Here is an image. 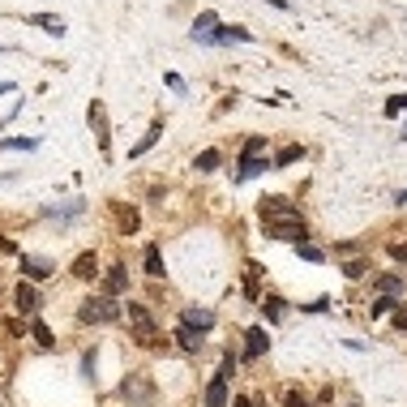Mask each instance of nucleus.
<instances>
[{"mask_svg": "<svg viewBox=\"0 0 407 407\" xmlns=\"http://www.w3.org/2000/svg\"><path fill=\"white\" fill-rule=\"evenodd\" d=\"M326 304H330V300H326V296H317L313 304H304V313H326Z\"/></svg>", "mask_w": 407, "mask_h": 407, "instance_id": "33", "label": "nucleus"}, {"mask_svg": "<svg viewBox=\"0 0 407 407\" xmlns=\"http://www.w3.org/2000/svg\"><path fill=\"white\" fill-rule=\"evenodd\" d=\"M219 373H223L227 381H232V373H236V356H232V351H227V356H223V365H219Z\"/></svg>", "mask_w": 407, "mask_h": 407, "instance_id": "31", "label": "nucleus"}, {"mask_svg": "<svg viewBox=\"0 0 407 407\" xmlns=\"http://www.w3.org/2000/svg\"><path fill=\"white\" fill-rule=\"evenodd\" d=\"M86 116H90V129L99 133V146L108 150V142H112V138H108V112H103V103H99V99H94V103H90V112H86Z\"/></svg>", "mask_w": 407, "mask_h": 407, "instance_id": "10", "label": "nucleus"}, {"mask_svg": "<svg viewBox=\"0 0 407 407\" xmlns=\"http://www.w3.org/2000/svg\"><path fill=\"white\" fill-rule=\"evenodd\" d=\"M219 167V150H201L197 155V172H215Z\"/></svg>", "mask_w": 407, "mask_h": 407, "instance_id": "23", "label": "nucleus"}, {"mask_svg": "<svg viewBox=\"0 0 407 407\" xmlns=\"http://www.w3.org/2000/svg\"><path fill=\"white\" fill-rule=\"evenodd\" d=\"M365 270H369V262H365V258H356V262H347V266H343V274H347V279H360Z\"/></svg>", "mask_w": 407, "mask_h": 407, "instance_id": "27", "label": "nucleus"}, {"mask_svg": "<svg viewBox=\"0 0 407 407\" xmlns=\"http://www.w3.org/2000/svg\"><path fill=\"white\" fill-rule=\"evenodd\" d=\"M351 407H356V403H351Z\"/></svg>", "mask_w": 407, "mask_h": 407, "instance_id": "40", "label": "nucleus"}, {"mask_svg": "<svg viewBox=\"0 0 407 407\" xmlns=\"http://www.w3.org/2000/svg\"><path fill=\"white\" fill-rule=\"evenodd\" d=\"M185 326H193V330H201V335H206V330L215 326V313L210 309H197V304H193V309H185V317H181Z\"/></svg>", "mask_w": 407, "mask_h": 407, "instance_id": "13", "label": "nucleus"}, {"mask_svg": "<svg viewBox=\"0 0 407 407\" xmlns=\"http://www.w3.org/2000/svg\"><path fill=\"white\" fill-rule=\"evenodd\" d=\"M159 133H163V124H155V129H150V133H146V138H142V142H138V146L129 150V159H142V155H146V150H150V146H155V142H159Z\"/></svg>", "mask_w": 407, "mask_h": 407, "instance_id": "20", "label": "nucleus"}, {"mask_svg": "<svg viewBox=\"0 0 407 407\" xmlns=\"http://www.w3.org/2000/svg\"><path fill=\"white\" fill-rule=\"evenodd\" d=\"M69 270H73V279H94V274H99V258L86 249V253H78V258H73Z\"/></svg>", "mask_w": 407, "mask_h": 407, "instance_id": "12", "label": "nucleus"}, {"mask_svg": "<svg viewBox=\"0 0 407 407\" xmlns=\"http://www.w3.org/2000/svg\"><path fill=\"white\" fill-rule=\"evenodd\" d=\"M215 26H219V17H215V13H201V17L193 22V39H201V43H206V39L215 35Z\"/></svg>", "mask_w": 407, "mask_h": 407, "instance_id": "17", "label": "nucleus"}, {"mask_svg": "<svg viewBox=\"0 0 407 407\" xmlns=\"http://www.w3.org/2000/svg\"><path fill=\"white\" fill-rule=\"evenodd\" d=\"M13 300H17V313H22V317H35V313H39V292H35V283H17Z\"/></svg>", "mask_w": 407, "mask_h": 407, "instance_id": "9", "label": "nucleus"}, {"mask_svg": "<svg viewBox=\"0 0 407 407\" xmlns=\"http://www.w3.org/2000/svg\"><path fill=\"white\" fill-rule=\"evenodd\" d=\"M26 22L39 26V31H47V35H65V17H56V13H31Z\"/></svg>", "mask_w": 407, "mask_h": 407, "instance_id": "14", "label": "nucleus"}, {"mask_svg": "<svg viewBox=\"0 0 407 407\" xmlns=\"http://www.w3.org/2000/svg\"><path fill=\"white\" fill-rule=\"evenodd\" d=\"M270 5H274V9H288V0H270Z\"/></svg>", "mask_w": 407, "mask_h": 407, "instance_id": "39", "label": "nucleus"}, {"mask_svg": "<svg viewBox=\"0 0 407 407\" xmlns=\"http://www.w3.org/2000/svg\"><path fill=\"white\" fill-rule=\"evenodd\" d=\"M206 407H227V377L223 373H215L206 381Z\"/></svg>", "mask_w": 407, "mask_h": 407, "instance_id": "11", "label": "nucleus"}, {"mask_svg": "<svg viewBox=\"0 0 407 407\" xmlns=\"http://www.w3.org/2000/svg\"><path fill=\"white\" fill-rule=\"evenodd\" d=\"M390 258L394 262H407V244H390Z\"/></svg>", "mask_w": 407, "mask_h": 407, "instance_id": "34", "label": "nucleus"}, {"mask_svg": "<svg viewBox=\"0 0 407 407\" xmlns=\"http://www.w3.org/2000/svg\"><path fill=\"white\" fill-rule=\"evenodd\" d=\"M120 232H124V236L138 232V210H120Z\"/></svg>", "mask_w": 407, "mask_h": 407, "instance_id": "26", "label": "nucleus"}, {"mask_svg": "<svg viewBox=\"0 0 407 407\" xmlns=\"http://www.w3.org/2000/svg\"><path fill=\"white\" fill-rule=\"evenodd\" d=\"M142 266H146V274H150V279H163V253H159V244H146Z\"/></svg>", "mask_w": 407, "mask_h": 407, "instance_id": "15", "label": "nucleus"}, {"mask_svg": "<svg viewBox=\"0 0 407 407\" xmlns=\"http://www.w3.org/2000/svg\"><path fill=\"white\" fill-rule=\"evenodd\" d=\"M258 215L266 223V232H274V227H288V223H300V210L292 206L288 197H262L258 201Z\"/></svg>", "mask_w": 407, "mask_h": 407, "instance_id": "2", "label": "nucleus"}, {"mask_svg": "<svg viewBox=\"0 0 407 407\" xmlns=\"http://www.w3.org/2000/svg\"><path fill=\"white\" fill-rule=\"evenodd\" d=\"M129 330H133L138 347H167V339L159 335V326H155V317H150L146 304H129Z\"/></svg>", "mask_w": 407, "mask_h": 407, "instance_id": "1", "label": "nucleus"}, {"mask_svg": "<svg viewBox=\"0 0 407 407\" xmlns=\"http://www.w3.org/2000/svg\"><path fill=\"white\" fill-rule=\"evenodd\" d=\"M270 351V335L262 326H253L249 335H244V360H262V356Z\"/></svg>", "mask_w": 407, "mask_h": 407, "instance_id": "6", "label": "nucleus"}, {"mask_svg": "<svg viewBox=\"0 0 407 407\" xmlns=\"http://www.w3.org/2000/svg\"><path fill=\"white\" fill-rule=\"evenodd\" d=\"M262 309H266L270 322H279V317H283V300H279V296H266V300H262Z\"/></svg>", "mask_w": 407, "mask_h": 407, "instance_id": "24", "label": "nucleus"}, {"mask_svg": "<svg viewBox=\"0 0 407 407\" xmlns=\"http://www.w3.org/2000/svg\"><path fill=\"white\" fill-rule=\"evenodd\" d=\"M258 279H262V266L249 262V266H244V292H249L253 300H258Z\"/></svg>", "mask_w": 407, "mask_h": 407, "instance_id": "21", "label": "nucleus"}, {"mask_svg": "<svg viewBox=\"0 0 407 407\" xmlns=\"http://www.w3.org/2000/svg\"><path fill=\"white\" fill-rule=\"evenodd\" d=\"M129 292V270L124 266H108L103 270V296H124Z\"/></svg>", "mask_w": 407, "mask_h": 407, "instance_id": "7", "label": "nucleus"}, {"mask_svg": "<svg viewBox=\"0 0 407 407\" xmlns=\"http://www.w3.org/2000/svg\"><path fill=\"white\" fill-rule=\"evenodd\" d=\"M394 326H399V330H407V309H394Z\"/></svg>", "mask_w": 407, "mask_h": 407, "instance_id": "36", "label": "nucleus"}, {"mask_svg": "<svg viewBox=\"0 0 407 407\" xmlns=\"http://www.w3.org/2000/svg\"><path fill=\"white\" fill-rule=\"evenodd\" d=\"M31 339H35V343H39V347H52V343H56V339H52V330H47V326H43V322H39V317H35V322H31Z\"/></svg>", "mask_w": 407, "mask_h": 407, "instance_id": "22", "label": "nucleus"}, {"mask_svg": "<svg viewBox=\"0 0 407 407\" xmlns=\"http://www.w3.org/2000/svg\"><path fill=\"white\" fill-rule=\"evenodd\" d=\"M52 262H47V258H31V253H22V274H26V279H35V283H43V279H52Z\"/></svg>", "mask_w": 407, "mask_h": 407, "instance_id": "8", "label": "nucleus"}, {"mask_svg": "<svg viewBox=\"0 0 407 407\" xmlns=\"http://www.w3.org/2000/svg\"><path fill=\"white\" fill-rule=\"evenodd\" d=\"M266 167H274V163L266 159V138H249V142L240 146V181H249V176H258V172H266Z\"/></svg>", "mask_w": 407, "mask_h": 407, "instance_id": "4", "label": "nucleus"}, {"mask_svg": "<svg viewBox=\"0 0 407 407\" xmlns=\"http://www.w3.org/2000/svg\"><path fill=\"white\" fill-rule=\"evenodd\" d=\"M403 108H407V94H394V99H390V103H386V116H399Z\"/></svg>", "mask_w": 407, "mask_h": 407, "instance_id": "32", "label": "nucleus"}, {"mask_svg": "<svg viewBox=\"0 0 407 407\" xmlns=\"http://www.w3.org/2000/svg\"><path fill=\"white\" fill-rule=\"evenodd\" d=\"M232 407H258V399H249V394H240V399H232Z\"/></svg>", "mask_w": 407, "mask_h": 407, "instance_id": "35", "label": "nucleus"}, {"mask_svg": "<svg viewBox=\"0 0 407 407\" xmlns=\"http://www.w3.org/2000/svg\"><path fill=\"white\" fill-rule=\"evenodd\" d=\"M283 407H313V403L304 399L300 390H288V394H283Z\"/></svg>", "mask_w": 407, "mask_h": 407, "instance_id": "29", "label": "nucleus"}, {"mask_svg": "<svg viewBox=\"0 0 407 407\" xmlns=\"http://www.w3.org/2000/svg\"><path fill=\"white\" fill-rule=\"evenodd\" d=\"M296 159H304V146H283L270 163H274V167H288V163H296Z\"/></svg>", "mask_w": 407, "mask_h": 407, "instance_id": "19", "label": "nucleus"}, {"mask_svg": "<svg viewBox=\"0 0 407 407\" xmlns=\"http://www.w3.org/2000/svg\"><path fill=\"white\" fill-rule=\"evenodd\" d=\"M296 253H300L304 262H322V258H326V253H322L317 244H309V240H304V244H296Z\"/></svg>", "mask_w": 407, "mask_h": 407, "instance_id": "25", "label": "nucleus"}, {"mask_svg": "<svg viewBox=\"0 0 407 407\" xmlns=\"http://www.w3.org/2000/svg\"><path fill=\"white\" fill-rule=\"evenodd\" d=\"M78 317L86 322V326H108V322H116L120 317V304H116V296H90V300H82V309H78Z\"/></svg>", "mask_w": 407, "mask_h": 407, "instance_id": "3", "label": "nucleus"}, {"mask_svg": "<svg viewBox=\"0 0 407 407\" xmlns=\"http://www.w3.org/2000/svg\"><path fill=\"white\" fill-rule=\"evenodd\" d=\"M120 394L129 399V403H142V407H146L150 399H155V381H150L146 373H129V377L120 381Z\"/></svg>", "mask_w": 407, "mask_h": 407, "instance_id": "5", "label": "nucleus"}, {"mask_svg": "<svg viewBox=\"0 0 407 407\" xmlns=\"http://www.w3.org/2000/svg\"><path fill=\"white\" fill-rule=\"evenodd\" d=\"M13 90V82H0V94H9Z\"/></svg>", "mask_w": 407, "mask_h": 407, "instance_id": "38", "label": "nucleus"}, {"mask_svg": "<svg viewBox=\"0 0 407 407\" xmlns=\"http://www.w3.org/2000/svg\"><path fill=\"white\" fill-rule=\"evenodd\" d=\"M390 309H394V296H377V300H373V317L390 313Z\"/></svg>", "mask_w": 407, "mask_h": 407, "instance_id": "28", "label": "nucleus"}, {"mask_svg": "<svg viewBox=\"0 0 407 407\" xmlns=\"http://www.w3.org/2000/svg\"><path fill=\"white\" fill-rule=\"evenodd\" d=\"M176 343H181L185 351H201V330H193V326L181 322V330H176Z\"/></svg>", "mask_w": 407, "mask_h": 407, "instance_id": "16", "label": "nucleus"}, {"mask_svg": "<svg viewBox=\"0 0 407 407\" xmlns=\"http://www.w3.org/2000/svg\"><path fill=\"white\" fill-rule=\"evenodd\" d=\"M0 150H35V142H31V138H9Z\"/></svg>", "mask_w": 407, "mask_h": 407, "instance_id": "30", "label": "nucleus"}, {"mask_svg": "<svg viewBox=\"0 0 407 407\" xmlns=\"http://www.w3.org/2000/svg\"><path fill=\"white\" fill-rule=\"evenodd\" d=\"M0 253H17V249H13V240H9V236H0Z\"/></svg>", "mask_w": 407, "mask_h": 407, "instance_id": "37", "label": "nucleus"}, {"mask_svg": "<svg viewBox=\"0 0 407 407\" xmlns=\"http://www.w3.org/2000/svg\"><path fill=\"white\" fill-rule=\"evenodd\" d=\"M373 288H377L381 296H399V292H403V274H381Z\"/></svg>", "mask_w": 407, "mask_h": 407, "instance_id": "18", "label": "nucleus"}]
</instances>
